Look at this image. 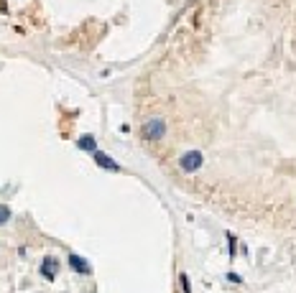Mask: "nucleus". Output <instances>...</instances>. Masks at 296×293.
Returning a JSON list of instances; mask_svg holds the SVG:
<instances>
[{"label":"nucleus","mask_w":296,"mask_h":293,"mask_svg":"<svg viewBox=\"0 0 296 293\" xmlns=\"http://www.w3.org/2000/svg\"><path fill=\"white\" fill-rule=\"evenodd\" d=\"M69 268L74 270V273H79V276H87V273H92L90 263L84 260L82 255H77V253H72V255H69Z\"/></svg>","instance_id":"39448f33"},{"label":"nucleus","mask_w":296,"mask_h":293,"mask_svg":"<svg viewBox=\"0 0 296 293\" xmlns=\"http://www.w3.org/2000/svg\"><path fill=\"white\" fill-rule=\"evenodd\" d=\"M141 133H143L146 141H161L163 135H166V120H163V118H151V120H146L143 128H141Z\"/></svg>","instance_id":"f257e3e1"},{"label":"nucleus","mask_w":296,"mask_h":293,"mask_svg":"<svg viewBox=\"0 0 296 293\" xmlns=\"http://www.w3.org/2000/svg\"><path fill=\"white\" fill-rule=\"evenodd\" d=\"M227 281H232V283H240L243 278H240L238 273H227Z\"/></svg>","instance_id":"9d476101"},{"label":"nucleus","mask_w":296,"mask_h":293,"mask_svg":"<svg viewBox=\"0 0 296 293\" xmlns=\"http://www.w3.org/2000/svg\"><path fill=\"white\" fill-rule=\"evenodd\" d=\"M202 163H204V155H202L199 150H186L184 155H179V168H181L184 173H194V171H199Z\"/></svg>","instance_id":"f03ea898"},{"label":"nucleus","mask_w":296,"mask_h":293,"mask_svg":"<svg viewBox=\"0 0 296 293\" xmlns=\"http://www.w3.org/2000/svg\"><path fill=\"white\" fill-rule=\"evenodd\" d=\"M77 148H79V150H87V153L97 150V141H95V135H82V138H77Z\"/></svg>","instance_id":"423d86ee"},{"label":"nucleus","mask_w":296,"mask_h":293,"mask_svg":"<svg viewBox=\"0 0 296 293\" xmlns=\"http://www.w3.org/2000/svg\"><path fill=\"white\" fill-rule=\"evenodd\" d=\"M179 281H181V291H184V293H192V286H189V276H186V273H181Z\"/></svg>","instance_id":"6e6552de"},{"label":"nucleus","mask_w":296,"mask_h":293,"mask_svg":"<svg viewBox=\"0 0 296 293\" xmlns=\"http://www.w3.org/2000/svg\"><path fill=\"white\" fill-rule=\"evenodd\" d=\"M59 273V260L54 255H46L44 260H41V276H44L46 281H54Z\"/></svg>","instance_id":"20e7f679"},{"label":"nucleus","mask_w":296,"mask_h":293,"mask_svg":"<svg viewBox=\"0 0 296 293\" xmlns=\"http://www.w3.org/2000/svg\"><path fill=\"white\" fill-rule=\"evenodd\" d=\"M92 158H95V163L100 166V168H105V171H113V173H120L123 168H120V163L118 161H113L108 153H102V150H92Z\"/></svg>","instance_id":"7ed1b4c3"},{"label":"nucleus","mask_w":296,"mask_h":293,"mask_svg":"<svg viewBox=\"0 0 296 293\" xmlns=\"http://www.w3.org/2000/svg\"><path fill=\"white\" fill-rule=\"evenodd\" d=\"M227 242H230V258H235V237L227 235Z\"/></svg>","instance_id":"1a4fd4ad"},{"label":"nucleus","mask_w":296,"mask_h":293,"mask_svg":"<svg viewBox=\"0 0 296 293\" xmlns=\"http://www.w3.org/2000/svg\"><path fill=\"white\" fill-rule=\"evenodd\" d=\"M8 219H10V209H8L5 204H0V227H3Z\"/></svg>","instance_id":"0eeeda50"}]
</instances>
